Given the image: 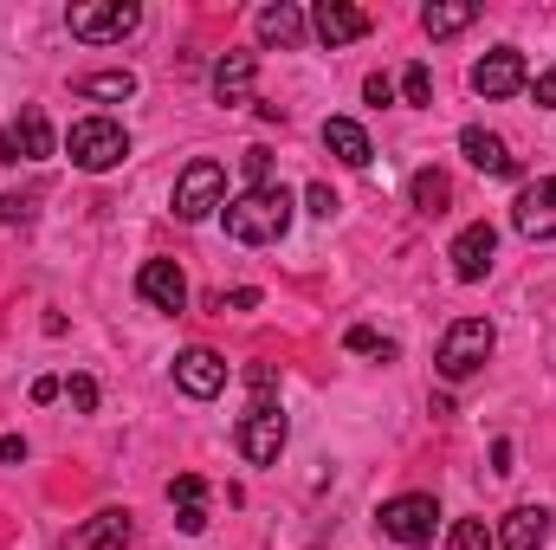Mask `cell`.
<instances>
[{
	"label": "cell",
	"instance_id": "cell-13",
	"mask_svg": "<svg viewBox=\"0 0 556 550\" xmlns=\"http://www.w3.org/2000/svg\"><path fill=\"white\" fill-rule=\"evenodd\" d=\"M459 149H466V162H472L479 175H492V182H511V175H518V155L505 149L498 130H485V124H466V130H459Z\"/></svg>",
	"mask_w": 556,
	"mask_h": 550
},
{
	"label": "cell",
	"instance_id": "cell-37",
	"mask_svg": "<svg viewBox=\"0 0 556 550\" xmlns=\"http://www.w3.org/2000/svg\"><path fill=\"white\" fill-rule=\"evenodd\" d=\"M59 396H65V383H59V376H39V383H33V402H59Z\"/></svg>",
	"mask_w": 556,
	"mask_h": 550
},
{
	"label": "cell",
	"instance_id": "cell-17",
	"mask_svg": "<svg viewBox=\"0 0 556 550\" xmlns=\"http://www.w3.org/2000/svg\"><path fill=\"white\" fill-rule=\"evenodd\" d=\"M253 33H260V46H304L311 13H304V7H291V0H273V7H260V13H253Z\"/></svg>",
	"mask_w": 556,
	"mask_h": 550
},
{
	"label": "cell",
	"instance_id": "cell-25",
	"mask_svg": "<svg viewBox=\"0 0 556 550\" xmlns=\"http://www.w3.org/2000/svg\"><path fill=\"white\" fill-rule=\"evenodd\" d=\"M498 538L485 532V518H459L453 532H446V550H492Z\"/></svg>",
	"mask_w": 556,
	"mask_h": 550
},
{
	"label": "cell",
	"instance_id": "cell-35",
	"mask_svg": "<svg viewBox=\"0 0 556 550\" xmlns=\"http://www.w3.org/2000/svg\"><path fill=\"white\" fill-rule=\"evenodd\" d=\"M253 304H260V291H253V285H240V291H227V298H220V311H253Z\"/></svg>",
	"mask_w": 556,
	"mask_h": 550
},
{
	"label": "cell",
	"instance_id": "cell-14",
	"mask_svg": "<svg viewBox=\"0 0 556 550\" xmlns=\"http://www.w3.org/2000/svg\"><path fill=\"white\" fill-rule=\"evenodd\" d=\"M130 538H137L130 512H124V505H104V512H91V518L72 532L65 550H130Z\"/></svg>",
	"mask_w": 556,
	"mask_h": 550
},
{
	"label": "cell",
	"instance_id": "cell-16",
	"mask_svg": "<svg viewBox=\"0 0 556 550\" xmlns=\"http://www.w3.org/2000/svg\"><path fill=\"white\" fill-rule=\"evenodd\" d=\"M376 20L363 13V7H350V0H324L317 13H311V33L324 39V46H350V39H363Z\"/></svg>",
	"mask_w": 556,
	"mask_h": 550
},
{
	"label": "cell",
	"instance_id": "cell-12",
	"mask_svg": "<svg viewBox=\"0 0 556 550\" xmlns=\"http://www.w3.org/2000/svg\"><path fill=\"white\" fill-rule=\"evenodd\" d=\"M492 253H498V234H492V221H472V227H459V240L446 247V260H453V278L479 285V278L492 273Z\"/></svg>",
	"mask_w": 556,
	"mask_h": 550
},
{
	"label": "cell",
	"instance_id": "cell-7",
	"mask_svg": "<svg viewBox=\"0 0 556 550\" xmlns=\"http://www.w3.org/2000/svg\"><path fill=\"white\" fill-rule=\"evenodd\" d=\"M233 440H240V453H247L253 466H278V453H285V440H291V421L278 414V402L273 409H247Z\"/></svg>",
	"mask_w": 556,
	"mask_h": 550
},
{
	"label": "cell",
	"instance_id": "cell-39",
	"mask_svg": "<svg viewBox=\"0 0 556 550\" xmlns=\"http://www.w3.org/2000/svg\"><path fill=\"white\" fill-rule=\"evenodd\" d=\"M492 473H511V440H492Z\"/></svg>",
	"mask_w": 556,
	"mask_h": 550
},
{
	"label": "cell",
	"instance_id": "cell-38",
	"mask_svg": "<svg viewBox=\"0 0 556 550\" xmlns=\"http://www.w3.org/2000/svg\"><path fill=\"white\" fill-rule=\"evenodd\" d=\"M0 460L20 466V460H26V440H20V434H0Z\"/></svg>",
	"mask_w": 556,
	"mask_h": 550
},
{
	"label": "cell",
	"instance_id": "cell-19",
	"mask_svg": "<svg viewBox=\"0 0 556 550\" xmlns=\"http://www.w3.org/2000/svg\"><path fill=\"white\" fill-rule=\"evenodd\" d=\"M544 538H551V512L544 505H518L498 525V550H544Z\"/></svg>",
	"mask_w": 556,
	"mask_h": 550
},
{
	"label": "cell",
	"instance_id": "cell-27",
	"mask_svg": "<svg viewBox=\"0 0 556 550\" xmlns=\"http://www.w3.org/2000/svg\"><path fill=\"white\" fill-rule=\"evenodd\" d=\"M395 91H402V104H433V72L415 59V65L402 72V85H395Z\"/></svg>",
	"mask_w": 556,
	"mask_h": 550
},
{
	"label": "cell",
	"instance_id": "cell-30",
	"mask_svg": "<svg viewBox=\"0 0 556 550\" xmlns=\"http://www.w3.org/2000/svg\"><path fill=\"white\" fill-rule=\"evenodd\" d=\"M168 499H175V512H181V505H201V499H207L201 473H181V479H168Z\"/></svg>",
	"mask_w": 556,
	"mask_h": 550
},
{
	"label": "cell",
	"instance_id": "cell-3",
	"mask_svg": "<svg viewBox=\"0 0 556 550\" xmlns=\"http://www.w3.org/2000/svg\"><path fill=\"white\" fill-rule=\"evenodd\" d=\"M65 155H72V168H85V175H111V168H124L130 137H124L117 117H85V124H72Z\"/></svg>",
	"mask_w": 556,
	"mask_h": 550
},
{
	"label": "cell",
	"instance_id": "cell-6",
	"mask_svg": "<svg viewBox=\"0 0 556 550\" xmlns=\"http://www.w3.org/2000/svg\"><path fill=\"white\" fill-rule=\"evenodd\" d=\"M376 525H382V538L420 550V545H433V532H440V505H433V492H402V499H389L376 512Z\"/></svg>",
	"mask_w": 556,
	"mask_h": 550
},
{
	"label": "cell",
	"instance_id": "cell-34",
	"mask_svg": "<svg viewBox=\"0 0 556 550\" xmlns=\"http://www.w3.org/2000/svg\"><path fill=\"white\" fill-rule=\"evenodd\" d=\"M175 525H181L188 538H194V532H207V505H181V512H175Z\"/></svg>",
	"mask_w": 556,
	"mask_h": 550
},
{
	"label": "cell",
	"instance_id": "cell-8",
	"mask_svg": "<svg viewBox=\"0 0 556 550\" xmlns=\"http://www.w3.org/2000/svg\"><path fill=\"white\" fill-rule=\"evenodd\" d=\"M525 85H531V65H525L518 46H492V52L472 65V91H479V98H518Z\"/></svg>",
	"mask_w": 556,
	"mask_h": 550
},
{
	"label": "cell",
	"instance_id": "cell-5",
	"mask_svg": "<svg viewBox=\"0 0 556 550\" xmlns=\"http://www.w3.org/2000/svg\"><path fill=\"white\" fill-rule=\"evenodd\" d=\"M227 208V168L214 155H194L181 175H175V214L181 221H207Z\"/></svg>",
	"mask_w": 556,
	"mask_h": 550
},
{
	"label": "cell",
	"instance_id": "cell-33",
	"mask_svg": "<svg viewBox=\"0 0 556 550\" xmlns=\"http://www.w3.org/2000/svg\"><path fill=\"white\" fill-rule=\"evenodd\" d=\"M363 98H369V104H395V78H389V72H369V78H363Z\"/></svg>",
	"mask_w": 556,
	"mask_h": 550
},
{
	"label": "cell",
	"instance_id": "cell-36",
	"mask_svg": "<svg viewBox=\"0 0 556 550\" xmlns=\"http://www.w3.org/2000/svg\"><path fill=\"white\" fill-rule=\"evenodd\" d=\"M531 91H538V104H544V111H556V65H551V72H538V85H531Z\"/></svg>",
	"mask_w": 556,
	"mask_h": 550
},
{
	"label": "cell",
	"instance_id": "cell-10",
	"mask_svg": "<svg viewBox=\"0 0 556 550\" xmlns=\"http://www.w3.org/2000/svg\"><path fill=\"white\" fill-rule=\"evenodd\" d=\"M175 389H181V396H194V402H214V396L227 389V357H220V350H207V343L181 350V357H175Z\"/></svg>",
	"mask_w": 556,
	"mask_h": 550
},
{
	"label": "cell",
	"instance_id": "cell-9",
	"mask_svg": "<svg viewBox=\"0 0 556 550\" xmlns=\"http://www.w3.org/2000/svg\"><path fill=\"white\" fill-rule=\"evenodd\" d=\"M511 227H518L525 240H556V175H538V182L518 188V201H511Z\"/></svg>",
	"mask_w": 556,
	"mask_h": 550
},
{
	"label": "cell",
	"instance_id": "cell-18",
	"mask_svg": "<svg viewBox=\"0 0 556 550\" xmlns=\"http://www.w3.org/2000/svg\"><path fill=\"white\" fill-rule=\"evenodd\" d=\"M253 78H260V52H227L220 65H214V98L220 104H253Z\"/></svg>",
	"mask_w": 556,
	"mask_h": 550
},
{
	"label": "cell",
	"instance_id": "cell-21",
	"mask_svg": "<svg viewBox=\"0 0 556 550\" xmlns=\"http://www.w3.org/2000/svg\"><path fill=\"white\" fill-rule=\"evenodd\" d=\"M472 20H479L472 0H427V7H420V33H427V39H453V33H466Z\"/></svg>",
	"mask_w": 556,
	"mask_h": 550
},
{
	"label": "cell",
	"instance_id": "cell-24",
	"mask_svg": "<svg viewBox=\"0 0 556 550\" xmlns=\"http://www.w3.org/2000/svg\"><path fill=\"white\" fill-rule=\"evenodd\" d=\"M343 350H356V357H382V363H395L402 350L389 343V337H376L369 324H350V337H343Z\"/></svg>",
	"mask_w": 556,
	"mask_h": 550
},
{
	"label": "cell",
	"instance_id": "cell-1",
	"mask_svg": "<svg viewBox=\"0 0 556 550\" xmlns=\"http://www.w3.org/2000/svg\"><path fill=\"white\" fill-rule=\"evenodd\" d=\"M220 221H227V234L240 247H273V240H285V227H291V195H285V182L278 188H247V195H233L220 208Z\"/></svg>",
	"mask_w": 556,
	"mask_h": 550
},
{
	"label": "cell",
	"instance_id": "cell-15",
	"mask_svg": "<svg viewBox=\"0 0 556 550\" xmlns=\"http://www.w3.org/2000/svg\"><path fill=\"white\" fill-rule=\"evenodd\" d=\"M137 298L149 304V311H181V304H188V278H181L175 260H142Z\"/></svg>",
	"mask_w": 556,
	"mask_h": 550
},
{
	"label": "cell",
	"instance_id": "cell-23",
	"mask_svg": "<svg viewBox=\"0 0 556 550\" xmlns=\"http://www.w3.org/2000/svg\"><path fill=\"white\" fill-rule=\"evenodd\" d=\"M408 201H415V214L440 221V214L453 208V182H446V168H415V182H408Z\"/></svg>",
	"mask_w": 556,
	"mask_h": 550
},
{
	"label": "cell",
	"instance_id": "cell-28",
	"mask_svg": "<svg viewBox=\"0 0 556 550\" xmlns=\"http://www.w3.org/2000/svg\"><path fill=\"white\" fill-rule=\"evenodd\" d=\"M247 383H253V409H273V402H278V370H273V363H253V370H247Z\"/></svg>",
	"mask_w": 556,
	"mask_h": 550
},
{
	"label": "cell",
	"instance_id": "cell-4",
	"mask_svg": "<svg viewBox=\"0 0 556 550\" xmlns=\"http://www.w3.org/2000/svg\"><path fill=\"white\" fill-rule=\"evenodd\" d=\"M65 26H72V39H85V46H124L142 26V7L137 0H78V7L65 13Z\"/></svg>",
	"mask_w": 556,
	"mask_h": 550
},
{
	"label": "cell",
	"instance_id": "cell-11",
	"mask_svg": "<svg viewBox=\"0 0 556 550\" xmlns=\"http://www.w3.org/2000/svg\"><path fill=\"white\" fill-rule=\"evenodd\" d=\"M52 155V124L39 104H26L7 130H0V162H46Z\"/></svg>",
	"mask_w": 556,
	"mask_h": 550
},
{
	"label": "cell",
	"instance_id": "cell-26",
	"mask_svg": "<svg viewBox=\"0 0 556 550\" xmlns=\"http://www.w3.org/2000/svg\"><path fill=\"white\" fill-rule=\"evenodd\" d=\"M240 168H247V188H278L273 149H260V142H253V149H247V155H240Z\"/></svg>",
	"mask_w": 556,
	"mask_h": 550
},
{
	"label": "cell",
	"instance_id": "cell-31",
	"mask_svg": "<svg viewBox=\"0 0 556 550\" xmlns=\"http://www.w3.org/2000/svg\"><path fill=\"white\" fill-rule=\"evenodd\" d=\"M65 396H72V409H78V414H98V383H91V376H72V383H65Z\"/></svg>",
	"mask_w": 556,
	"mask_h": 550
},
{
	"label": "cell",
	"instance_id": "cell-32",
	"mask_svg": "<svg viewBox=\"0 0 556 550\" xmlns=\"http://www.w3.org/2000/svg\"><path fill=\"white\" fill-rule=\"evenodd\" d=\"M304 208H311V214H317V221H330V214H337V208H343V201H337V195H330V188H324V182H311V188H304Z\"/></svg>",
	"mask_w": 556,
	"mask_h": 550
},
{
	"label": "cell",
	"instance_id": "cell-22",
	"mask_svg": "<svg viewBox=\"0 0 556 550\" xmlns=\"http://www.w3.org/2000/svg\"><path fill=\"white\" fill-rule=\"evenodd\" d=\"M72 91H78L85 104H130V98H137V72H124V65H117V72H85Z\"/></svg>",
	"mask_w": 556,
	"mask_h": 550
},
{
	"label": "cell",
	"instance_id": "cell-2",
	"mask_svg": "<svg viewBox=\"0 0 556 550\" xmlns=\"http://www.w3.org/2000/svg\"><path fill=\"white\" fill-rule=\"evenodd\" d=\"M492 350H498V330H492L485 317H453L446 337H440V350H433V370H440L446 383H472V376L492 363Z\"/></svg>",
	"mask_w": 556,
	"mask_h": 550
},
{
	"label": "cell",
	"instance_id": "cell-20",
	"mask_svg": "<svg viewBox=\"0 0 556 550\" xmlns=\"http://www.w3.org/2000/svg\"><path fill=\"white\" fill-rule=\"evenodd\" d=\"M324 149H330L343 168H369V155H376V149H369V130H363L356 117H330V124H324Z\"/></svg>",
	"mask_w": 556,
	"mask_h": 550
},
{
	"label": "cell",
	"instance_id": "cell-29",
	"mask_svg": "<svg viewBox=\"0 0 556 550\" xmlns=\"http://www.w3.org/2000/svg\"><path fill=\"white\" fill-rule=\"evenodd\" d=\"M33 214H39V195H20V188L0 195V221H7V227H26Z\"/></svg>",
	"mask_w": 556,
	"mask_h": 550
}]
</instances>
